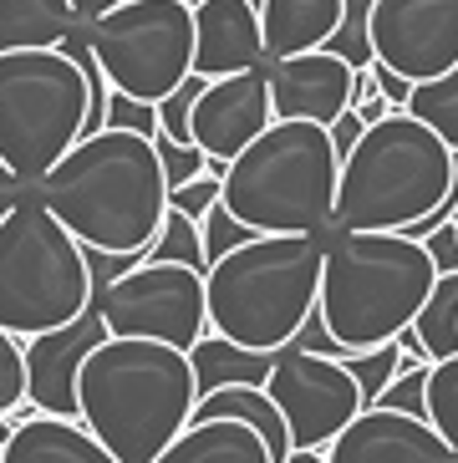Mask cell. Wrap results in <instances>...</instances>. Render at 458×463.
<instances>
[{"instance_id":"6da1fadb","label":"cell","mask_w":458,"mask_h":463,"mask_svg":"<svg viewBox=\"0 0 458 463\" xmlns=\"http://www.w3.org/2000/svg\"><path fill=\"white\" fill-rule=\"evenodd\" d=\"M87 250L148 255L168 219V178L148 133L97 128L81 133L31 189Z\"/></svg>"},{"instance_id":"7a4b0ae2","label":"cell","mask_w":458,"mask_h":463,"mask_svg":"<svg viewBox=\"0 0 458 463\" xmlns=\"http://www.w3.org/2000/svg\"><path fill=\"white\" fill-rule=\"evenodd\" d=\"M194 362L168 341L102 336L77 372V418L118 463H153L194 418Z\"/></svg>"},{"instance_id":"3957f363","label":"cell","mask_w":458,"mask_h":463,"mask_svg":"<svg viewBox=\"0 0 458 463\" xmlns=\"http://www.w3.org/2000/svg\"><path fill=\"white\" fill-rule=\"evenodd\" d=\"M433 280L438 265L423 240L397 230H326L316 311L347 352H367L413 326Z\"/></svg>"},{"instance_id":"277c9868","label":"cell","mask_w":458,"mask_h":463,"mask_svg":"<svg viewBox=\"0 0 458 463\" xmlns=\"http://www.w3.org/2000/svg\"><path fill=\"white\" fill-rule=\"evenodd\" d=\"M321 260L326 234H250L204 270L209 331L255 352H281L316 311Z\"/></svg>"},{"instance_id":"5b68a950","label":"cell","mask_w":458,"mask_h":463,"mask_svg":"<svg viewBox=\"0 0 458 463\" xmlns=\"http://www.w3.org/2000/svg\"><path fill=\"white\" fill-rule=\"evenodd\" d=\"M341 153L331 133L306 118H275L265 133L224 164L229 214L255 234H326L337 204Z\"/></svg>"},{"instance_id":"8992f818","label":"cell","mask_w":458,"mask_h":463,"mask_svg":"<svg viewBox=\"0 0 458 463\" xmlns=\"http://www.w3.org/2000/svg\"><path fill=\"white\" fill-rule=\"evenodd\" d=\"M453 158L458 153L407 108L387 112L341 158L331 230H407L453 189Z\"/></svg>"},{"instance_id":"52a82bcc","label":"cell","mask_w":458,"mask_h":463,"mask_svg":"<svg viewBox=\"0 0 458 463\" xmlns=\"http://www.w3.org/2000/svg\"><path fill=\"white\" fill-rule=\"evenodd\" d=\"M92 300L97 275L87 245L26 194L0 219V326L26 341L77 321Z\"/></svg>"},{"instance_id":"ba28073f","label":"cell","mask_w":458,"mask_h":463,"mask_svg":"<svg viewBox=\"0 0 458 463\" xmlns=\"http://www.w3.org/2000/svg\"><path fill=\"white\" fill-rule=\"evenodd\" d=\"M87 71L72 46L0 52V158L31 189L87 133Z\"/></svg>"},{"instance_id":"9c48e42d","label":"cell","mask_w":458,"mask_h":463,"mask_svg":"<svg viewBox=\"0 0 458 463\" xmlns=\"http://www.w3.org/2000/svg\"><path fill=\"white\" fill-rule=\"evenodd\" d=\"M81 42L112 92L163 102L194 67V0H122L81 21Z\"/></svg>"},{"instance_id":"30bf717a","label":"cell","mask_w":458,"mask_h":463,"mask_svg":"<svg viewBox=\"0 0 458 463\" xmlns=\"http://www.w3.org/2000/svg\"><path fill=\"white\" fill-rule=\"evenodd\" d=\"M97 311L108 336H148L189 352L209 331V286L199 265L138 260L97 286Z\"/></svg>"},{"instance_id":"8fae6325","label":"cell","mask_w":458,"mask_h":463,"mask_svg":"<svg viewBox=\"0 0 458 463\" xmlns=\"http://www.w3.org/2000/svg\"><path fill=\"white\" fill-rule=\"evenodd\" d=\"M265 392L275 397V408L291 428V449H326L367 408L362 387H357V377L341 356L306 352L296 341H285L275 352Z\"/></svg>"},{"instance_id":"7c38bea8","label":"cell","mask_w":458,"mask_h":463,"mask_svg":"<svg viewBox=\"0 0 458 463\" xmlns=\"http://www.w3.org/2000/svg\"><path fill=\"white\" fill-rule=\"evenodd\" d=\"M372 61L407 82H428L458 67V0H372L367 15Z\"/></svg>"},{"instance_id":"4fadbf2b","label":"cell","mask_w":458,"mask_h":463,"mask_svg":"<svg viewBox=\"0 0 458 463\" xmlns=\"http://www.w3.org/2000/svg\"><path fill=\"white\" fill-rule=\"evenodd\" d=\"M270 123H275L270 67H244V71H229V77H215L194 97V143L209 158H224V164L240 148H250Z\"/></svg>"},{"instance_id":"5bb4252c","label":"cell","mask_w":458,"mask_h":463,"mask_svg":"<svg viewBox=\"0 0 458 463\" xmlns=\"http://www.w3.org/2000/svg\"><path fill=\"white\" fill-rule=\"evenodd\" d=\"M326 463H458V453L428 418L372 402L326 443Z\"/></svg>"},{"instance_id":"9a60e30c","label":"cell","mask_w":458,"mask_h":463,"mask_svg":"<svg viewBox=\"0 0 458 463\" xmlns=\"http://www.w3.org/2000/svg\"><path fill=\"white\" fill-rule=\"evenodd\" d=\"M102 336H108V326H102L97 300L77 316V321H67V326L26 336V397H31V408L56 412V418H77V372Z\"/></svg>"},{"instance_id":"2e32d148","label":"cell","mask_w":458,"mask_h":463,"mask_svg":"<svg viewBox=\"0 0 458 463\" xmlns=\"http://www.w3.org/2000/svg\"><path fill=\"white\" fill-rule=\"evenodd\" d=\"M351 77H357V67L331 46L275 56L270 61V108H275V118H306V123L326 128L341 108H351Z\"/></svg>"},{"instance_id":"e0dca14e","label":"cell","mask_w":458,"mask_h":463,"mask_svg":"<svg viewBox=\"0 0 458 463\" xmlns=\"http://www.w3.org/2000/svg\"><path fill=\"white\" fill-rule=\"evenodd\" d=\"M265 61V26L255 0H194V77L215 82Z\"/></svg>"},{"instance_id":"ac0fdd59","label":"cell","mask_w":458,"mask_h":463,"mask_svg":"<svg viewBox=\"0 0 458 463\" xmlns=\"http://www.w3.org/2000/svg\"><path fill=\"white\" fill-rule=\"evenodd\" d=\"M0 463H118V453L87 428L81 418H56V412H31L5 433Z\"/></svg>"},{"instance_id":"d6986e66","label":"cell","mask_w":458,"mask_h":463,"mask_svg":"<svg viewBox=\"0 0 458 463\" xmlns=\"http://www.w3.org/2000/svg\"><path fill=\"white\" fill-rule=\"evenodd\" d=\"M153 463H275L265 438L240 418H189V428Z\"/></svg>"},{"instance_id":"ffe728a7","label":"cell","mask_w":458,"mask_h":463,"mask_svg":"<svg viewBox=\"0 0 458 463\" xmlns=\"http://www.w3.org/2000/svg\"><path fill=\"white\" fill-rule=\"evenodd\" d=\"M260 26H265V56L316 52L337 36L341 0H260Z\"/></svg>"},{"instance_id":"44dd1931","label":"cell","mask_w":458,"mask_h":463,"mask_svg":"<svg viewBox=\"0 0 458 463\" xmlns=\"http://www.w3.org/2000/svg\"><path fill=\"white\" fill-rule=\"evenodd\" d=\"M81 31V15L72 0H0V52L26 46H67Z\"/></svg>"},{"instance_id":"7402d4cb","label":"cell","mask_w":458,"mask_h":463,"mask_svg":"<svg viewBox=\"0 0 458 463\" xmlns=\"http://www.w3.org/2000/svg\"><path fill=\"white\" fill-rule=\"evenodd\" d=\"M189 362H194V387H199V397H209L219 387H229V382H255V387H265L275 352H255V346H240V341L219 336V331H204L189 346Z\"/></svg>"},{"instance_id":"603a6c76","label":"cell","mask_w":458,"mask_h":463,"mask_svg":"<svg viewBox=\"0 0 458 463\" xmlns=\"http://www.w3.org/2000/svg\"><path fill=\"white\" fill-rule=\"evenodd\" d=\"M413 331H418L428 362L458 352V270H438L428 300H423V311L413 316Z\"/></svg>"},{"instance_id":"cb8c5ba5","label":"cell","mask_w":458,"mask_h":463,"mask_svg":"<svg viewBox=\"0 0 458 463\" xmlns=\"http://www.w3.org/2000/svg\"><path fill=\"white\" fill-rule=\"evenodd\" d=\"M407 112H413L418 123H428L433 133L458 153V67H448L444 77H428V82H413Z\"/></svg>"},{"instance_id":"d4e9b609","label":"cell","mask_w":458,"mask_h":463,"mask_svg":"<svg viewBox=\"0 0 458 463\" xmlns=\"http://www.w3.org/2000/svg\"><path fill=\"white\" fill-rule=\"evenodd\" d=\"M428 422L458 453V352L428 362Z\"/></svg>"},{"instance_id":"484cf974","label":"cell","mask_w":458,"mask_h":463,"mask_svg":"<svg viewBox=\"0 0 458 463\" xmlns=\"http://www.w3.org/2000/svg\"><path fill=\"white\" fill-rule=\"evenodd\" d=\"M341 362L351 367V377H357V387H362V397H367V408H372L382 397V387L407 367L403 352H397V341H382V346H367V352H347Z\"/></svg>"},{"instance_id":"4316f807","label":"cell","mask_w":458,"mask_h":463,"mask_svg":"<svg viewBox=\"0 0 458 463\" xmlns=\"http://www.w3.org/2000/svg\"><path fill=\"white\" fill-rule=\"evenodd\" d=\"M143 260H184V265H199V270H209L204 265V240H199V219L178 214V209H168V219H163L158 240L148 245V255Z\"/></svg>"},{"instance_id":"83f0119b","label":"cell","mask_w":458,"mask_h":463,"mask_svg":"<svg viewBox=\"0 0 458 463\" xmlns=\"http://www.w3.org/2000/svg\"><path fill=\"white\" fill-rule=\"evenodd\" d=\"M250 224H244L240 214H229V204L224 199H219L215 209H209V214L199 219V240H204V265H215L219 255H229V250L234 245H244V240H250Z\"/></svg>"},{"instance_id":"f1b7e54d","label":"cell","mask_w":458,"mask_h":463,"mask_svg":"<svg viewBox=\"0 0 458 463\" xmlns=\"http://www.w3.org/2000/svg\"><path fill=\"white\" fill-rule=\"evenodd\" d=\"M204 92V77H184L174 92L158 102V133H168L174 143H194V97Z\"/></svg>"},{"instance_id":"f546056e","label":"cell","mask_w":458,"mask_h":463,"mask_svg":"<svg viewBox=\"0 0 458 463\" xmlns=\"http://www.w3.org/2000/svg\"><path fill=\"white\" fill-rule=\"evenodd\" d=\"M377 408H397V412H413V418H428V362H407V367L382 387Z\"/></svg>"},{"instance_id":"4dcf8cb0","label":"cell","mask_w":458,"mask_h":463,"mask_svg":"<svg viewBox=\"0 0 458 463\" xmlns=\"http://www.w3.org/2000/svg\"><path fill=\"white\" fill-rule=\"evenodd\" d=\"M153 148H158V164H163L168 189L189 184V178H199L204 168H209V153H204L199 143H174L168 133H153Z\"/></svg>"},{"instance_id":"1f68e13d","label":"cell","mask_w":458,"mask_h":463,"mask_svg":"<svg viewBox=\"0 0 458 463\" xmlns=\"http://www.w3.org/2000/svg\"><path fill=\"white\" fill-rule=\"evenodd\" d=\"M26 397V341L0 326V418Z\"/></svg>"},{"instance_id":"d6a6232c","label":"cell","mask_w":458,"mask_h":463,"mask_svg":"<svg viewBox=\"0 0 458 463\" xmlns=\"http://www.w3.org/2000/svg\"><path fill=\"white\" fill-rule=\"evenodd\" d=\"M219 194H224V178L204 168L199 178L178 184V189H168V209H178V214H189V219H204L209 209L219 204Z\"/></svg>"},{"instance_id":"836d02e7","label":"cell","mask_w":458,"mask_h":463,"mask_svg":"<svg viewBox=\"0 0 458 463\" xmlns=\"http://www.w3.org/2000/svg\"><path fill=\"white\" fill-rule=\"evenodd\" d=\"M102 128H133V133H158V102H143V97L128 92H108V123Z\"/></svg>"},{"instance_id":"e575fe53","label":"cell","mask_w":458,"mask_h":463,"mask_svg":"<svg viewBox=\"0 0 458 463\" xmlns=\"http://www.w3.org/2000/svg\"><path fill=\"white\" fill-rule=\"evenodd\" d=\"M326 133H331V148H337L341 158H347V153L357 148V137L367 133V123H362V112H357V108H341L337 118L326 123Z\"/></svg>"},{"instance_id":"d590c367","label":"cell","mask_w":458,"mask_h":463,"mask_svg":"<svg viewBox=\"0 0 458 463\" xmlns=\"http://www.w3.org/2000/svg\"><path fill=\"white\" fill-rule=\"evenodd\" d=\"M423 245H428V255H433L438 270H458V230H453V219H448L444 230H433Z\"/></svg>"},{"instance_id":"8d00e7d4","label":"cell","mask_w":458,"mask_h":463,"mask_svg":"<svg viewBox=\"0 0 458 463\" xmlns=\"http://www.w3.org/2000/svg\"><path fill=\"white\" fill-rule=\"evenodd\" d=\"M372 82H377V92L387 97L392 108H407V92H413V82H407V77H397L392 67H382V61H372Z\"/></svg>"},{"instance_id":"74e56055","label":"cell","mask_w":458,"mask_h":463,"mask_svg":"<svg viewBox=\"0 0 458 463\" xmlns=\"http://www.w3.org/2000/svg\"><path fill=\"white\" fill-rule=\"evenodd\" d=\"M26 194H31V184H26L21 174H15V168L5 164V158H0V219L11 214V209L21 204V199H26Z\"/></svg>"},{"instance_id":"f35d334b","label":"cell","mask_w":458,"mask_h":463,"mask_svg":"<svg viewBox=\"0 0 458 463\" xmlns=\"http://www.w3.org/2000/svg\"><path fill=\"white\" fill-rule=\"evenodd\" d=\"M357 112H362V123L372 128V123H382V118H387V112H397V108H392V102H387L382 92H372L367 102H357Z\"/></svg>"},{"instance_id":"ab89813d","label":"cell","mask_w":458,"mask_h":463,"mask_svg":"<svg viewBox=\"0 0 458 463\" xmlns=\"http://www.w3.org/2000/svg\"><path fill=\"white\" fill-rule=\"evenodd\" d=\"M72 5H77V15H81V21H92V15L112 11V5H122V0H72Z\"/></svg>"},{"instance_id":"60d3db41","label":"cell","mask_w":458,"mask_h":463,"mask_svg":"<svg viewBox=\"0 0 458 463\" xmlns=\"http://www.w3.org/2000/svg\"><path fill=\"white\" fill-rule=\"evenodd\" d=\"M281 463H326V449H291Z\"/></svg>"},{"instance_id":"b9f144b4","label":"cell","mask_w":458,"mask_h":463,"mask_svg":"<svg viewBox=\"0 0 458 463\" xmlns=\"http://www.w3.org/2000/svg\"><path fill=\"white\" fill-rule=\"evenodd\" d=\"M0 453H5V438H0Z\"/></svg>"},{"instance_id":"7bdbcfd3","label":"cell","mask_w":458,"mask_h":463,"mask_svg":"<svg viewBox=\"0 0 458 463\" xmlns=\"http://www.w3.org/2000/svg\"><path fill=\"white\" fill-rule=\"evenodd\" d=\"M453 230H458V214H453Z\"/></svg>"},{"instance_id":"ee69618b","label":"cell","mask_w":458,"mask_h":463,"mask_svg":"<svg viewBox=\"0 0 458 463\" xmlns=\"http://www.w3.org/2000/svg\"><path fill=\"white\" fill-rule=\"evenodd\" d=\"M255 5H260V0H255Z\"/></svg>"}]
</instances>
